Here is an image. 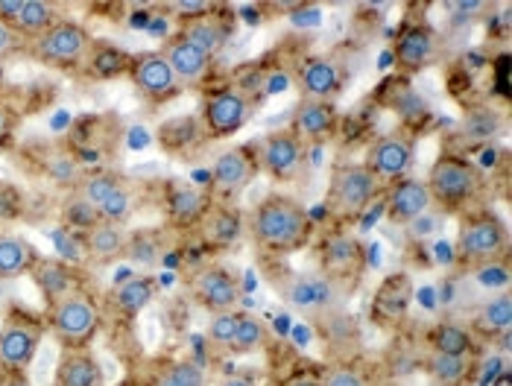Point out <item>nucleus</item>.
<instances>
[{"instance_id":"obj_1","label":"nucleus","mask_w":512,"mask_h":386,"mask_svg":"<svg viewBox=\"0 0 512 386\" xmlns=\"http://www.w3.org/2000/svg\"><path fill=\"white\" fill-rule=\"evenodd\" d=\"M249 232L267 252H296L311 237V220L293 196L270 193L252 208Z\"/></svg>"},{"instance_id":"obj_2","label":"nucleus","mask_w":512,"mask_h":386,"mask_svg":"<svg viewBox=\"0 0 512 386\" xmlns=\"http://www.w3.org/2000/svg\"><path fill=\"white\" fill-rule=\"evenodd\" d=\"M428 193L431 202L442 211H463L483 191V173L474 167L469 158L454 153L439 155L434 167L428 170Z\"/></svg>"},{"instance_id":"obj_3","label":"nucleus","mask_w":512,"mask_h":386,"mask_svg":"<svg viewBox=\"0 0 512 386\" xmlns=\"http://www.w3.org/2000/svg\"><path fill=\"white\" fill-rule=\"evenodd\" d=\"M510 246V229L498 214L466 217L457 237V258L466 264H495Z\"/></svg>"},{"instance_id":"obj_4","label":"nucleus","mask_w":512,"mask_h":386,"mask_svg":"<svg viewBox=\"0 0 512 386\" xmlns=\"http://www.w3.org/2000/svg\"><path fill=\"white\" fill-rule=\"evenodd\" d=\"M100 328V308L85 293H71L50 305V331L68 348H82Z\"/></svg>"},{"instance_id":"obj_5","label":"nucleus","mask_w":512,"mask_h":386,"mask_svg":"<svg viewBox=\"0 0 512 386\" xmlns=\"http://www.w3.org/2000/svg\"><path fill=\"white\" fill-rule=\"evenodd\" d=\"M30 56L41 65H77L79 59L88 56L91 50V36L85 27H79L77 21H65L59 18L50 30H44L41 36L30 39Z\"/></svg>"},{"instance_id":"obj_6","label":"nucleus","mask_w":512,"mask_h":386,"mask_svg":"<svg viewBox=\"0 0 512 386\" xmlns=\"http://www.w3.org/2000/svg\"><path fill=\"white\" fill-rule=\"evenodd\" d=\"M378 188H381V182L375 179V173L366 164H340L331 173L328 199H331V208L337 214L357 217L372 205Z\"/></svg>"},{"instance_id":"obj_7","label":"nucleus","mask_w":512,"mask_h":386,"mask_svg":"<svg viewBox=\"0 0 512 386\" xmlns=\"http://www.w3.org/2000/svg\"><path fill=\"white\" fill-rule=\"evenodd\" d=\"M44 325L33 316H9L0 328V369L6 375H24L36 357Z\"/></svg>"},{"instance_id":"obj_8","label":"nucleus","mask_w":512,"mask_h":386,"mask_svg":"<svg viewBox=\"0 0 512 386\" xmlns=\"http://www.w3.org/2000/svg\"><path fill=\"white\" fill-rule=\"evenodd\" d=\"M281 296L302 313L311 316H334L343 308V290L337 284L334 275L322 272V275H293Z\"/></svg>"},{"instance_id":"obj_9","label":"nucleus","mask_w":512,"mask_h":386,"mask_svg":"<svg viewBox=\"0 0 512 386\" xmlns=\"http://www.w3.org/2000/svg\"><path fill=\"white\" fill-rule=\"evenodd\" d=\"M249 120V97L237 88L214 91L202 103V129L208 138H229Z\"/></svg>"},{"instance_id":"obj_10","label":"nucleus","mask_w":512,"mask_h":386,"mask_svg":"<svg viewBox=\"0 0 512 386\" xmlns=\"http://www.w3.org/2000/svg\"><path fill=\"white\" fill-rule=\"evenodd\" d=\"M413 153H416V144L410 135L404 132H390V135H381L369 150H366V167L375 173V179H404L407 170L413 167Z\"/></svg>"},{"instance_id":"obj_11","label":"nucleus","mask_w":512,"mask_h":386,"mask_svg":"<svg viewBox=\"0 0 512 386\" xmlns=\"http://www.w3.org/2000/svg\"><path fill=\"white\" fill-rule=\"evenodd\" d=\"M302 161L305 144L293 132H270L261 141V167L278 182H293L302 173Z\"/></svg>"},{"instance_id":"obj_12","label":"nucleus","mask_w":512,"mask_h":386,"mask_svg":"<svg viewBox=\"0 0 512 386\" xmlns=\"http://www.w3.org/2000/svg\"><path fill=\"white\" fill-rule=\"evenodd\" d=\"M191 293L208 313H226L235 310L240 299V284L235 275L223 267H205L191 278Z\"/></svg>"},{"instance_id":"obj_13","label":"nucleus","mask_w":512,"mask_h":386,"mask_svg":"<svg viewBox=\"0 0 512 386\" xmlns=\"http://www.w3.org/2000/svg\"><path fill=\"white\" fill-rule=\"evenodd\" d=\"M296 82H299L302 100L334 103V97L340 94V88L346 82V71L334 56H316V59L302 65Z\"/></svg>"},{"instance_id":"obj_14","label":"nucleus","mask_w":512,"mask_h":386,"mask_svg":"<svg viewBox=\"0 0 512 386\" xmlns=\"http://www.w3.org/2000/svg\"><path fill=\"white\" fill-rule=\"evenodd\" d=\"M431 208H434V202H431L428 185L422 179H410V176L395 179L387 191V214L395 226H410Z\"/></svg>"},{"instance_id":"obj_15","label":"nucleus","mask_w":512,"mask_h":386,"mask_svg":"<svg viewBox=\"0 0 512 386\" xmlns=\"http://www.w3.org/2000/svg\"><path fill=\"white\" fill-rule=\"evenodd\" d=\"M132 79L150 100H170L182 91L179 79L170 71L167 59L158 50L141 53L132 59Z\"/></svg>"},{"instance_id":"obj_16","label":"nucleus","mask_w":512,"mask_h":386,"mask_svg":"<svg viewBox=\"0 0 512 386\" xmlns=\"http://www.w3.org/2000/svg\"><path fill=\"white\" fill-rule=\"evenodd\" d=\"M158 53L167 59L170 71L176 74L182 88H185V85H197V82H202L205 74H208V65H211V59H208L202 50H197L191 41L182 39L179 33L164 41V47H161Z\"/></svg>"},{"instance_id":"obj_17","label":"nucleus","mask_w":512,"mask_h":386,"mask_svg":"<svg viewBox=\"0 0 512 386\" xmlns=\"http://www.w3.org/2000/svg\"><path fill=\"white\" fill-rule=\"evenodd\" d=\"M337 126V106L334 103H319V100H302L293 112L290 132L305 144V141H322L334 132Z\"/></svg>"},{"instance_id":"obj_18","label":"nucleus","mask_w":512,"mask_h":386,"mask_svg":"<svg viewBox=\"0 0 512 386\" xmlns=\"http://www.w3.org/2000/svg\"><path fill=\"white\" fill-rule=\"evenodd\" d=\"M56 386H106V372L100 360L82 348L65 351V357L56 366Z\"/></svg>"},{"instance_id":"obj_19","label":"nucleus","mask_w":512,"mask_h":386,"mask_svg":"<svg viewBox=\"0 0 512 386\" xmlns=\"http://www.w3.org/2000/svg\"><path fill=\"white\" fill-rule=\"evenodd\" d=\"M252 173H255V161L249 158L246 150H223V153L214 158V167H211V176H214V185L217 191L223 193H240L249 182H252Z\"/></svg>"},{"instance_id":"obj_20","label":"nucleus","mask_w":512,"mask_h":386,"mask_svg":"<svg viewBox=\"0 0 512 386\" xmlns=\"http://www.w3.org/2000/svg\"><path fill=\"white\" fill-rule=\"evenodd\" d=\"M41 261L39 249L18 234H0V281H15L30 275Z\"/></svg>"},{"instance_id":"obj_21","label":"nucleus","mask_w":512,"mask_h":386,"mask_svg":"<svg viewBox=\"0 0 512 386\" xmlns=\"http://www.w3.org/2000/svg\"><path fill=\"white\" fill-rule=\"evenodd\" d=\"M434 59V33L428 27H410L395 41V62L404 71H422Z\"/></svg>"},{"instance_id":"obj_22","label":"nucleus","mask_w":512,"mask_h":386,"mask_svg":"<svg viewBox=\"0 0 512 386\" xmlns=\"http://www.w3.org/2000/svg\"><path fill=\"white\" fill-rule=\"evenodd\" d=\"M126 240H129V232L120 223H106L103 220L100 226H94L91 232L85 234V252L97 264H112V261L123 258Z\"/></svg>"},{"instance_id":"obj_23","label":"nucleus","mask_w":512,"mask_h":386,"mask_svg":"<svg viewBox=\"0 0 512 386\" xmlns=\"http://www.w3.org/2000/svg\"><path fill=\"white\" fill-rule=\"evenodd\" d=\"M153 296H156V281L150 275H132L112 290V308L120 316L132 319L153 302Z\"/></svg>"},{"instance_id":"obj_24","label":"nucleus","mask_w":512,"mask_h":386,"mask_svg":"<svg viewBox=\"0 0 512 386\" xmlns=\"http://www.w3.org/2000/svg\"><path fill=\"white\" fill-rule=\"evenodd\" d=\"M30 275H33L36 287L41 290V296H44L50 305H56L59 299L77 293V290H74V272H71V267L59 264V261H44V258H41L39 264H36V270L30 272Z\"/></svg>"},{"instance_id":"obj_25","label":"nucleus","mask_w":512,"mask_h":386,"mask_svg":"<svg viewBox=\"0 0 512 386\" xmlns=\"http://www.w3.org/2000/svg\"><path fill=\"white\" fill-rule=\"evenodd\" d=\"M179 36L191 41L197 50H202V53L211 59V56H217V53L223 50V44H226V27H223L220 21H214V18L205 15V18L185 21L182 30H179Z\"/></svg>"},{"instance_id":"obj_26","label":"nucleus","mask_w":512,"mask_h":386,"mask_svg":"<svg viewBox=\"0 0 512 386\" xmlns=\"http://www.w3.org/2000/svg\"><path fill=\"white\" fill-rule=\"evenodd\" d=\"M474 322L486 331V334H510L512 325V296L507 290H498L495 296H489L477 313Z\"/></svg>"},{"instance_id":"obj_27","label":"nucleus","mask_w":512,"mask_h":386,"mask_svg":"<svg viewBox=\"0 0 512 386\" xmlns=\"http://www.w3.org/2000/svg\"><path fill=\"white\" fill-rule=\"evenodd\" d=\"M199 129L202 123L197 117H170L158 126V144L170 153H182L197 144Z\"/></svg>"},{"instance_id":"obj_28","label":"nucleus","mask_w":512,"mask_h":386,"mask_svg":"<svg viewBox=\"0 0 512 386\" xmlns=\"http://www.w3.org/2000/svg\"><path fill=\"white\" fill-rule=\"evenodd\" d=\"M56 21H59V12H56L53 3H44V0H24V9H21V15L15 18L12 30H15L18 36L36 39L44 30H50Z\"/></svg>"},{"instance_id":"obj_29","label":"nucleus","mask_w":512,"mask_h":386,"mask_svg":"<svg viewBox=\"0 0 512 386\" xmlns=\"http://www.w3.org/2000/svg\"><path fill=\"white\" fill-rule=\"evenodd\" d=\"M205 223V237L217 246H232L243 234V217L235 208H214L202 217Z\"/></svg>"},{"instance_id":"obj_30","label":"nucleus","mask_w":512,"mask_h":386,"mask_svg":"<svg viewBox=\"0 0 512 386\" xmlns=\"http://www.w3.org/2000/svg\"><path fill=\"white\" fill-rule=\"evenodd\" d=\"M469 369H472L469 357L439 354V351H431V357H428V375L439 386H463L469 378Z\"/></svg>"},{"instance_id":"obj_31","label":"nucleus","mask_w":512,"mask_h":386,"mask_svg":"<svg viewBox=\"0 0 512 386\" xmlns=\"http://www.w3.org/2000/svg\"><path fill=\"white\" fill-rule=\"evenodd\" d=\"M428 340H431V348L439 351V354L469 357V354L474 351L472 334H469L463 325H457V322H442V325H436Z\"/></svg>"},{"instance_id":"obj_32","label":"nucleus","mask_w":512,"mask_h":386,"mask_svg":"<svg viewBox=\"0 0 512 386\" xmlns=\"http://www.w3.org/2000/svg\"><path fill=\"white\" fill-rule=\"evenodd\" d=\"M322 261H325V272L331 270V275L334 272H349L352 267H360V246L349 234H337V237H331L325 243Z\"/></svg>"},{"instance_id":"obj_33","label":"nucleus","mask_w":512,"mask_h":386,"mask_svg":"<svg viewBox=\"0 0 512 386\" xmlns=\"http://www.w3.org/2000/svg\"><path fill=\"white\" fill-rule=\"evenodd\" d=\"M120 182L118 176H112V173H85V176H79L77 185H74V191L77 196H82L85 202H91L97 211H100V205L112 196V193L118 191Z\"/></svg>"},{"instance_id":"obj_34","label":"nucleus","mask_w":512,"mask_h":386,"mask_svg":"<svg viewBox=\"0 0 512 386\" xmlns=\"http://www.w3.org/2000/svg\"><path fill=\"white\" fill-rule=\"evenodd\" d=\"M501 129H504V115L495 109H474L463 120V135L469 141H477V144L492 141L495 135H501Z\"/></svg>"},{"instance_id":"obj_35","label":"nucleus","mask_w":512,"mask_h":386,"mask_svg":"<svg viewBox=\"0 0 512 386\" xmlns=\"http://www.w3.org/2000/svg\"><path fill=\"white\" fill-rule=\"evenodd\" d=\"M167 211L176 223H194V220H202L205 217V202L194 188H173L170 199H167Z\"/></svg>"},{"instance_id":"obj_36","label":"nucleus","mask_w":512,"mask_h":386,"mask_svg":"<svg viewBox=\"0 0 512 386\" xmlns=\"http://www.w3.org/2000/svg\"><path fill=\"white\" fill-rule=\"evenodd\" d=\"M264 343H267V325L258 316H246L243 313L235 337L229 343V351L232 354H252V351H258Z\"/></svg>"},{"instance_id":"obj_37","label":"nucleus","mask_w":512,"mask_h":386,"mask_svg":"<svg viewBox=\"0 0 512 386\" xmlns=\"http://www.w3.org/2000/svg\"><path fill=\"white\" fill-rule=\"evenodd\" d=\"M62 223H65L68 229H79V232L88 234L94 226L103 223V217H100V211H97L91 202H85L82 196L74 193V199H68V202L62 205Z\"/></svg>"},{"instance_id":"obj_38","label":"nucleus","mask_w":512,"mask_h":386,"mask_svg":"<svg viewBox=\"0 0 512 386\" xmlns=\"http://www.w3.org/2000/svg\"><path fill=\"white\" fill-rule=\"evenodd\" d=\"M158 255H161V243L156 240V234H129L126 249H123V258H126V261H132V264H138V267H153L158 261Z\"/></svg>"},{"instance_id":"obj_39","label":"nucleus","mask_w":512,"mask_h":386,"mask_svg":"<svg viewBox=\"0 0 512 386\" xmlns=\"http://www.w3.org/2000/svg\"><path fill=\"white\" fill-rule=\"evenodd\" d=\"M158 386H208V378H205L202 366L194 360H176L173 366L164 369V375L158 378Z\"/></svg>"},{"instance_id":"obj_40","label":"nucleus","mask_w":512,"mask_h":386,"mask_svg":"<svg viewBox=\"0 0 512 386\" xmlns=\"http://www.w3.org/2000/svg\"><path fill=\"white\" fill-rule=\"evenodd\" d=\"M243 313L237 310H226V313H214L208 322V343L217 348H229L232 337H235L237 325H240Z\"/></svg>"},{"instance_id":"obj_41","label":"nucleus","mask_w":512,"mask_h":386,"mask_svg":"<svg viewBox=\"0 0 512 386\" xmlns=\"http://www.w3.org/2000/svg\"><path fill=\"white\" fill-rule=\"evenodd\" d=\"M91 59H94L91 68H94V74H100V77H115V74H120L126 65H132V59H129L123 50H118V47H103V50H97Z\"/></svg>"},{"instance_id":"obj_42","label":"nucleus","mask_w":512,"mask_h":386,"mask_svg":"<svg viewBox=\"0 0 512 386\" xmlns=\"http://www.w3.org/2000/svg\"><path fill=\"white\" fill-rule=\"evenodd\" d=\"M129 211H132V193L126 191V185H120L118 191L112 193V196L100 205V217H103L106 223H120V226H123V220L129 217Z\"/></svg>"},{"instance_id":"obj_43","label":"nucleus","mask_w":512,"mask_h":386,"mask_svg":"<svg viewBox=\"0 0 512 386\" xmlns=\"http://www.w3.org/2000/svg\"><path fill=\"white\" fill-rule=\"evenodd\" d=\"M319 386H369V381L363 378V372H357L352 366H340V369H331Z\"/></svg>"},{"instance_id":"obj_44","label":"nucleus","mask_w":512,"mask_h":386,"mask_svg":"<svg viewBox=\"0 0 512 386\" xmlns=\"http://www.w3.org/2000/svg\"><path fill=\"white\" fill-rule=\"evenodd\" d=\"M173 9H176L179 18L194 21V18H205V12H211V3H205V0H179V3H173Z\"/></svg>"},{"instance_id":"obj_45","label":"nucleus","mask_w":512,"mask_h":386,"mask_svg":"<svg viewBox=\"0 0 512 386\" xmlns=\"http://www.w3.org/2000/svg\"><path fill=\"white\" fill-rule=\"evenodd\" d=\"M18 205H21L18 193L12 191V188H6V185H0V217H15Z\"/></svg>"},{"instance_id":"obj_46","label":"nucleus","mask_w":512,"mask_h":386,"mask_svg":"<svg viewBox=\"0 0 512 386\" xmlns=\"http://www.w3.org/2000/svg\"><path fill=\"white\" fill-rule=\"evenodd\" d=\"M15 50H18V33L9 24H0V59H6Z\"/></svg>"},{"instance_id":"obj_47","label":"nucleus","mask_w":512,"mask_h":386,"mask_svg":"<svg viewBox=\"0 0 512 386\" xmlns=\"http://www.w3.org/2000/svg\"><path fill=\"white\" fill-rule=\"evenodd\" d=\"M436 226H439V223H434V217H431V214H422L419 220H413V223H410V226H404V229H410V234L419 240V237H428L431 232H436Z\"/></svg>"},{"instance_id":"obj_48","label":"nucleus","mask_w":512,"mask_h":386,"mask_svg":"<svg viewBox=\"0 0 512 386\" xmlns=\"http://www.w3.org/2000/svg\"><path fill=\"white\" fill-rule=\"evenodd\" d=\"M21 9H24V0H3L0 3V24H15Z\"/></svg>"},{"instance_id":"obj_49","label":"nucleus","mask_w":512,"mask_h":386,"mask_svg":"<svg viewBox=\"0 0 512 386\" xmlns=\"http://www.w3.org/2000/svg\"><path fill=\"white\" fill-rule=\"evenodd\" d=\"M9 132H12V115H9V109L0 103V141L9 138Z\"/></svg>"},{"instance_id":"obj_50","label":"nucleus","mask_w":512,"mask_h":386,"mask_svg":"<svg viewBox=\"0 0 512 386\" xmlns=\"http://www.w3.org/2000/svg\"><path fill=\"white\" fill-rule=\"evenodd\" d=\"M217 386H255L249 378H240V375H232V378H223Z\"/></svg>"},{"instance_id":"obj_51","label":"nucleus","mask_w":512,"mask_h":386,"mask_svg":"<svg viewBox=\"0 0 512 386\" xmlns=\"http://www.w3.org/2000/svg\"><path fill=\"white\" fill-rule=\"evenodd\" d=\"M454 9H460L463 15H474V9H486V3H454Z\"/></svg>"},{"instance_id":"obj_52","label":"nucleus","mask_w":512,"mask_h":386,"mask_svg":"<svg viewBox=\"0 0 512 386\" xmlns=\"http://www.w3.org/2000/svg\"><path fill=\"white\" fill-rule=\"evenodd\" d=\"M0 386H30V381H27L24 375H9V378H6Z\"/></svg>"},{"instance_id":"obj_53","label":"nucleus","mask_w":512,"mask_h":386,"mask_svg":"<svg viewBox=\"0 0 512 386\" xmlns=\"http://www.w3.org/2000/svg\"><path fill=\"white\" fill-rule=\"evenodd\" d=\"M6 299H9V281H0V308L6 305Z\"/></svg>"},{"instance_id":"obj_54","label":"nucleus","mask_w":512,"mask_h":386,"mask_svg":"<svg viewBox=\"0 0 512 386\" xmlns=\"http://www.w3.org/2000/svg\"><path fill=\"white\" fill-rule=\"evenodd\" d=\"M296 386H319V384H314V381H299Z\"/></svg>"}]
</instances>
